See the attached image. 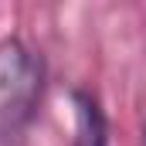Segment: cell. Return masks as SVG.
I'll return each mask as SVG.
<instances>
[{
    "label": "cell",
    "mask_w": 146,
    "mask_h": 146,
    "mask_svg": "<svg viewBox=\"0 0 146 146\" xmlns=\"http://www.w3.org/2000/svg\"><path fill=\"white\" fill-rule=\"evenodd\" d=\"M75 143L72 146H109V122L95 95L75 88Z\"/></svg>",
    "instance_id": "cell-2"
},
{
    "label": "cell",
    "mask_w": 146,
    "mask_h": 146,
    "mask_svg": "<svg viewBox=\"0 0 146 146\" xmlns=\"http://www.w3.org/2000/svg\"><path fill=\"white\" fill-rule=\"evenodd\" d=\"M44 58L21 37L0 41V146H17L37 119L44 95Z\"/></svg>",
    "instance_id": "cell-1"
},
{
    "label": "cell",
    "mask_w": 146,
    "mask_h": 146,
    "mask_svg": "<svg viewBox=\"0 0 146 146\" xmlns=\"http://www.w3.org/2000/svg\"><path fill=\"white\" fill-rule=\"evenodd\" d=\"M139 146H146V126H143V136H139Z\"/></svg>",
    "instance_id": "cell-3"
}]
</instances>
